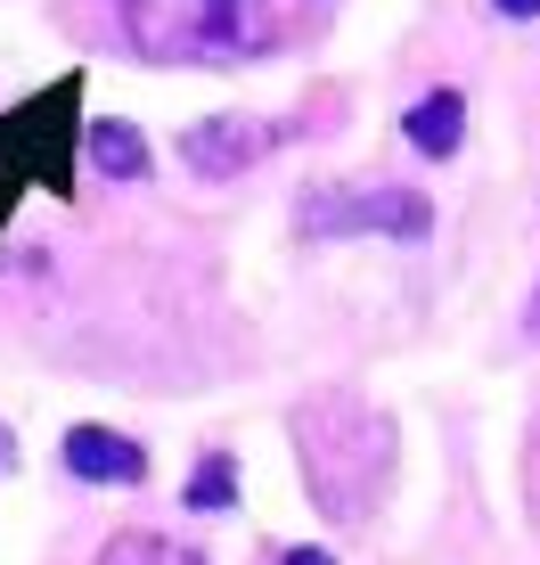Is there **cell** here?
I'll return each instance as SVG.
<instances>
[{"mask_svg": "<svg viewBox=\"0 0 540 565\" xmlns=\"http://www.w3.org/2000/svg\"><path fill=\"white\" fill-rule=\"evenodd\" d=\"M123 17L156 50H255L270 0H131Z\"/></svg>", "mask_w": 540, "mask_h": 565, "instance_id": "obj_1", "label": "cell"}, {"mask_svg": "<svg viewBox=\"0 0 540 565\" xmlns=\"http://www.w3.org/2000/svg\"><path fill=\"white\" fill-rule=\"evenodd\" d=\"M360 230L426 238L434 205L418 189H320V198H303V238H360Z\"/></svg>", "mask_w": 540, "mask_h": 565, "instance_id": "obj_2", "label": "cell"}, {"mask_svg": "<svg viewBox=\"0 0 540 565\" xmlns=\"http://www.w3.org/2000/svg\"><path fill=\"white\" fill-rule=\"evenodd\" d=\"M83 99V74L74 83H57L50 99L17 107L9 124H0V148H9V172H42L50 189H74V148H66V115Z\"/></svg>", "mask_w": 540, "mask_h": 565, "instance_id": "obj_3", "label": "cell"}, {"mask_svg": "<svg viewBox=\"0 0 540 565\" xmlns=\"http://www.w3.org/2000/svg\"><path fill=\"white\" fill-rule=\"evenodd\" d=\"M262 148H279V124H255V115H214V124H188L181 131V156L197 172H214V181L246 172Z\"/></svg>", "mask_w": 540, "mask_h": 565, "instance_id": "obj_4", "label": "cell"}, {"mask_svg": "<svg viewBox=\"0 0 540 565\" xmlns=\"http://www.w3.org/2000/svg\"><path fill=\"white\" fill-rule=\"evenodd\" d=\"M66 467L83 483H140L148 476V451L131 435H107V426H74V435H66Z\"/></svg>", "mask_w": 540, "mask_h": 565, "instance_id": "obj_5", "label": "cell"}, {"mask_svg": "<svg viewBox=\"0 0 540 565\" xmlns=\"http://www.w3.org/2000/svg\"><path fill=\"white\" fill-rule=\"evenodd\" d=\"M401 131H410L418 156H451L458 131H467V99H458V90H426V99L401 115Z\"/></svg>", "mask_w": 540, "mask_h": 565, "instance_id": "obj_6", "label": "cell"}, {"mask_svg": "<svg viewBox=\"0 0 540 565\" xmlns=\"http://www.w3.org/2000/svg\"><path fill=\"white\" fill-rule=\"evenodd\" d=\"M83 156H90V172H107V181H140L148 172V140H140V124H90L83 131Z\"/></svg>", "mask_w": 540, "mask_h": 565, "instance_id": "obj_7", "label": "cell"}, {"mask_svg": "<svg viewBox=\"0 0 540 565\" xmlns=\"http://www.w3.org/2000/svg\"><path fill=\"white\" fill-rule=\"evenodd\" d=\"M188 509H197V516H222V509H238V467H229V451L197 459V476H188Z\"/></svg>", "mask_w": 540, "mask_h": 565, "instance_id": "obj_8", "label": "cell"}, {"mask_svg": "<svg viewBox=\"0 0 540 565\" xmlns=\"http://www.w3.org/2000/svg\"><path fill=\"white\" fill-rule=\"evenodd\" d=\"M99 565H205V557L181 550V541H156V533H115Z\"/></svg>", "mask_w": 540, "mask_h": 565, "instance_id": "obj_9", "label": "cell"}, {"mask_svg": "<svg viewBox=\"0 0 540 565\" xmlns=\"http://www.w3.org/2000/svg\"><path fill=\"white\" fill-rule=\"evenodd\" d=\"M287 565H336L327 550H287Z\"/></svg>", "mask_w": 540, "mask_h": 565, "instance_id": "obj_10", "label": "cell"}, {"mask_svg": "<svg viewBox=\"0 0 540 565\" xmlns=\"http://www.w3.org/2000/svg\"><path fill=\"white\" fill-rule=\"evenodd\" d=\"M499 17H540V0H499Z\"/></svg>", "mask_w": 540, "mask_h": 565, "instance_id": "obj_11", "label": "cell"}, {"mask_svg": "<svg viewBox=\"0 0 540 565\" xmlns=\"http://www.w3.org/2000/svg\"><path fill=\"white\" fill-rule=\"evenodd\" d=\"M0 459H9V467H17V443H9V435H0Z\"/></svg>", "mask_w": 540, "mask_h": 565, "instance_id": "obj_12", "label": "cell"}, {"mask_svg": "<svg viewBox=\"0 0 540 565\" xmlns=\"http://www.w3.org/2000/svg\"><path fill=\"white\" fill-rule=\"evenodd\" d=\"M532 328H540V296H532Z\"/></svg>", "mask_w": 540, "mask_h": 565, "instance_id": "obj_13", "label": "cell"}]
</instances>
